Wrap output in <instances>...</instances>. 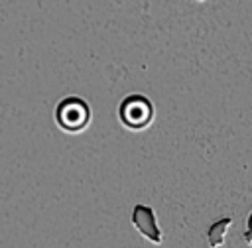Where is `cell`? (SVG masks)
Returning <instances> with one entry per match:
<instances>
[{
  "label": "cell",
  "instance_id": "6",
  "mask_svg": "<svg viewBox=\"0 0 252 248\" xmlns=\"http://www.w3.org/2000/svg\"><path fill=\"white\" fill-rule=\"evenodd\" d=\"M197 2H203V0H197Z\"/></svg>",
  "mask_w": 252,
  "mask_h": 248
},
{
  "label": "cell",
  "instance_id": "4",
  "mask_svg": "<svg viewBox=\"0 0 252 248\" xmlns=\"http://www.w3.org/2000/svg\"><path fill=\"white\" fill-rule=\"evenodd\" d=\"M230 224H232V218H230V217H224V218L215 220V222L209 226V230H207V240H209V246H211V248H219V246L224 244V234H226V230L230 228Z\"/></svg>",
  "mask_w": 252,
  "mask_h": 248
},
{
  "label": "cell",
  "instance_id": "5",
  "mask_svg": "<svg viewBox=\"0 0 252 248\" xmlns=\"http://www.w3.org/2000/svg\"><path fill=\"white\" fill-rule=\"evenodd\" d=\"M244 240L248 246H252V213L246 218V228H244Z\"/></svg>",
  "mask_w": 252,
  "mask_h": 248
},
{
  "label": "cell",
  "instance_id": "1",
  "mask_svg": "<svg viewBox=\"0 0 252 248\" xmlns=\"http://www.w3.org/2000/svg\"><path fill=\"white\" fill-rule=\"evenodd\" d=\"M154 116H156L154 102L146 94L140 93L128 94L118 104V120L126 130L142 132L154 122Z\"/></svg>",
  "mask_w": 252,
  "mask_h": 248
},
{
  "label": "cell",
  "instance_id": "2",
  "mask_svg": "<svg viewBox=\"0 0 252 248\" xmlns=\"http://www.w3.org/2000/svg\"><path fill=\"white\" fill-rule=\"evenodd\" d=\"M55 122L65 132H83L91 124V106L81 96H67L55 108Z\"/></svg>",
  "mask_w": 252,
  "mask_h": 248
},
{
  "label": "cell",
  "instance_id": "3",
  "mask_svg": "<svg viewBox=\"0 0 252 248\" xmlns=\"http://www.w3.org/2000/svg\"><path fill=\"white\" fill-rule=\"evenodd\" d=\"M130 220H132V226H134L146 240H150L152 244H161L163 234H161V230H159V226H158V218H156V213H154L152 207L138 203V205L132 209Z\"/></svg>",
  "mask_w": 252,
  "mask_h": 248
}]
</instances>
